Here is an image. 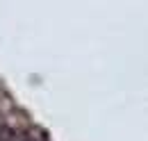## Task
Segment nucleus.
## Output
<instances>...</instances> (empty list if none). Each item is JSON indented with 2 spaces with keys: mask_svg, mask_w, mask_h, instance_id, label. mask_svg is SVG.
Returning a JSON list of instances; mask_svg holds the SVG:
<instances>
[{
  "mask_svg": "<svg viewBox=\"0 0 148 141\" xmlns=\"http://www.w3.org/2000/svg\"><path fill=\"white\" fill-rule=\"evenodd\" d=\"M14 141H48V137L37 127H23L14 130Z\"/></svg>",
  "mask_w": 148,
  "mask_h": 141,
  "instance_id": "obj_1",
  "label": "nucleus"
}]
</instances>
